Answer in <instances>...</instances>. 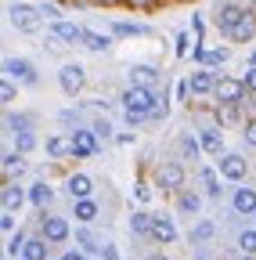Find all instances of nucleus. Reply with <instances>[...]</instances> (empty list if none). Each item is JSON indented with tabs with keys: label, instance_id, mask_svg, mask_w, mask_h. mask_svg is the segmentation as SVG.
<instances>
[{
	"label": "nucleus",
	"instance_id": "obj_1",
	"mask_svg": "<svg viewBox=\"0 0 256 260\" xmlns=\"http://www.w3.org/2000/svg\"><path fill=\"white\" fill-rule=\"evenodd\" d=\"M123 109H126V119L130 123H144L155 109V94L148 87H130L123 94Z\"/></svg>",
	"mask_w": 256,
	"mask_h": 260
},
{
	"label": "nucleus",
	"instance_id": "obj_2",
	"mask_svg": "<svg viewBox=\"0 0 256 260\" xmlns=\"http://www.w3.org/2000/svg\"><path fill=\"white\" fill-rule=\"evenodd\" d=\"M213 94L220 98V102H228V105H238L242 94H245V83H238V80H231V76H220V80L213 83Z\"/></svg>",
	"mask_w": 256,
	"mask_h": 260
},
{
	"label": "nucleus",
	"instance_id": "obj_3",
	"mask_svg": "<svg viewBox=\"0 0 256 260\" xmlns=\"http://www.w3.org/2000/svg\"><path fill=\"white\" fill-rule=\"evenodd\" d=\"M11 25H15V29H22V32L40 29V15H36V8H25V4L11 8Z\"/></svg>",
	"mask_w": 256,
	"mask_h": 260
},
{
	"label": "nucleus",
	"instance_id": "obj_4",
	"mask_svg": "<svg viewBox=\"0 0 256 260\" xmlns=\"http://www.w3.org/2000/svg\"><path fill=\"white\" fill-rule=\"evenodd\" d=\"M58 80H61V90H65V94H80L83 83H87V76H83L80 65H65V69L58 73Z\"/></svg>",
	"mask_w": 256,
	"mask_h": 260
},
{
	"label": "nucleus",
	"instance_id": "obj_5",
	"mask_svg": "<svg viewBox=\"0 0 256 260\" xmlns=\"http://www.w3.org/2000/svg\"><path fill=\"white\" fill-rule=\"evenodd\" d=\"M228 32H231L238 44H242V40H252V37H256V15H252V11H242V18H238Z\"/></svg>",
	"mask_w": 256,
	"mask_h": 260
},
{
	"label": "nucleus",
	"instance_id": "obj_6",
	"mask_svg": "<svg viewBox=\"0 0 256 260\" xmlns=\"http://www.w3.org/2000/svg\"><path fill=\"white\" fill-rule=\"evenodd\" d=\"M72 152L76 155H94L98 152V134H94V130H76L72 134Z\"/></svg>",
	"mask_w": 256,
	"mask_h": 260
},
{
	"label": "nucleus",
	"instance_id": "obj_7",
	"mask_svg": "<svg viewBox=\"0 0 256 260\" xmlns=\"http://www.w3.org/2000/svg\"><path fill=\"white\" fill-rule=\"evenodd\" d=\"M159 184L170 188V191H177L184 184V170L177 167V162H163V167H159Z\"/></svg>",
	"mask_w": 256,
	"mask_h": 260
},
{
	"label": "nucleus",
	"instance_id": "obj_8",
	"mask_svg": "<svg viewBox=\"0 0 256 260\" xmlns=\"http://www.w3.org/2000/svg\"><path fill=\"white\" fill-rule=\"evenodd\" d=\"M220 174L228 177V181H242L245 177V159L242 155H224L220 159Z\"/></svg>",
	"mask_w": 256,
	"mask_h": 260
},
{
	"label": "nucleus",
	"instance_id": "obj_9",
	"mask_svg": "<svg viewBox=\"0 0 256 260\" xmlns=\"http://www.w3.org/2000/svg\"><path fill=\"white\" fill-rule=\"evenodd\" d=\"M44 239L47 242H65L69 239V224L61 220V217H47L44 220Z\"/></svg>",
	"mask_w": 256,
	"mask_h": 260
},
{
	"label": "nucleus",
	"instance_id": "obj_10",
	"mask_svg": "<svg viewBox=\"0 0 256 260\" xmlns=\"http://www.w3.org/2000/svg\"><path fill=\"white\" fill-rule=\"evenodd\" d=\"M152 235H155L159 242H173V239H177V228H173L170 217H152Z\"/></svg>",
	"mask_w": 256,
	"mask_h": 260
},
{
	"label": "nucleus",
	"instance_id": "obj_11",
	"mask_svg": "<svg viewBox=\"0 0 256 260\" xmlns=\"http://www.w3.org/2000/svg\"><path fill=\"white\" fill-rule=\"evenodd\" d=\"M25 199H29V195H25L18 184H8V188H0V203H4V210H8V213H11V210H18Z\"/></svg>",
	"mask_w": 256,
	"mask_h": 260
},
{
	"label": "nucleus",
	"instance_id": "obj_12",
	"mask_svg": "<svg viewBox=\"0 0 256 260\" xmlns=\"http://www.w3.org/2000/svg\"><path fill=\"white\" fill-rule=\"evenodd\" d=\"M4 69H8L11 76L25 80V83H36V73H33V65H29V61H22V58H11V61H4Z\"/></svg>",
	"mask_w": 256,
	"mask_h": 260
},
{
	"label": "nucleus",
	"instance_id": "obj_13",
	"mask_svg": "<svg viewBox=\"0 0 256 260\" xmlns=\"http://www.w3.org/2000/svg\"><path fill=\"white\" fill-rule=\"evenodd\" d=\"M22 260H47V239H25L22 242Z\"/></svg>",
	"mask_w": 256,
	"mask_h": 260
},
{
	"label": "nucleus",
	"instance_id": "obj_14",
	"mask_svg": "<svg viewBox=\"0 0 256 260\" xmlns=\"http://www.w3.org/2000/svg\"><path fill=\"white\" fill-rule=\"evenodd\" d=\"M80 32H83V29H80V25H69V22H54V25H51V37H54V40H65V44H76Z\"/></svg>",
	"mask_w": 256,
	"mask_h": 260
},
{
	"label": "nucleus",
	"instance_id": "obj_15",
	"mask_svg": "<svg viewBox=\"0 0 256 260\" xmlns=\"http://www.w3.org/2000/svg\"><path fill=\"white\" fill-rule=\"evenodd\" d=\"M235 210L238 213H249V217L256 213V191L252 188H238L235 191Z\"/></svg>",
	"mask_w": 256,
	"mask_h": 260
},
{
	"label": "nucleus",
	"instance_id": "obj_16",
	"mask_svg": "<svg viewBox=\"0 0 256 260\" xmlns=\"http://www.w3.org/2000/svg\"><path fill=\"white\" fill-rule=\"evenodd\" d=\"M213 83H216V76H213V73H206V69H202V73H195V76L188 80V87L195 90V94H209V90H213Z\"/></svg>",
	"mask_w": 256,
	"mask_h": 260
},
{
	"label": "nucleus",
	"instance_id": "obj_17",
	"mask_svg": "<svg viewBox=\"0 0 256 260\" xmlns=\"http://www.w3.org/2000/svg\"><path fill=\"white\" fill-rule=\"evenodd\" d=\"M90 188H94V184H90L87 174H72V177H69V191L76 195V199H90Z\"/></svg>",
	"mask_w": 256,
	"mask_h": 260
},
{
	"label": "nucleus",
	"instance_id": "obj_18",
	"mask_svg": "<svg viewBox=\"0 0 256 260\" xmlns=\"http://www.w3.org/2000/svg\"><path fill=\"white\" fill-rule=\"evenodd\" d=\"M80 40H83V47H90V51H108V37H101V32H80Z\"/></svg>",
	"mask_w": 256,
	"mask_h": 260
},
{
	"label": "nucleus",
	"instance_id": "obj_19",
	"mask_svg": "<svg viewBox=\"0 0 256 260\" xmlns=\"http://www.w3.org/2000/svg\"><path fill=\"white\" fill-rule=\"evenodd\" d=\"M199 148H202V152H220V148H224V138L216 134V130H202Z\"/></svg>",
	"mask_w": 256,
	"mask_h": 260
},
{
	"label": "nucleus",
	"instance_id": "obj_20",
	"mask_svg": "<svg viewBox=\"0 0 256 260\" xmlns=\"http://www.w3.org/2000/svg\"><path fill=\"white\" fill-rule=\"evenodd\" d=\"M36 148V138H33V130H18V134H15V152H33Z\"/></svg>",
	"mask_w": 256,
	"mask_h": 260
},
{
	"label": "nucleus",
	"instance_id": "obj_21",
	"mask_svg": "<svg viewBox=\"0 0 256 260\" xmlns=\"http://www.w3.org/2000/svg\"><path fill=\"white\" fill-rule=\"evenodd\" d=\"M238 18H242V8H238V4H224V8H220V25H224V29H231Z\"/></svg>",
	"mask_w": 256,
	"mask_h": 260
},
{
	"label": "nucleus",
	"instance_id": "obj_22",
	"mask_svg": "<svg viewBox=\"0 0 256 260\" xmlns=\"http://www.w3.org/2000/svg\"><path fill=\"white\" fill-rule=\"evenodd\" d=\"M155 83V69L152 65H137L134 69V87H152Z\"/></svg>",
	"mask_w": 256,
	"mask_h": 260
},
{
	"label": "nucleus",
	"instance_id": "obj_23",
	"mask_svg": "<svg viewBox=\"0 0 256 260\" xmlns=\"http://www.w3.org/2000/svg\"><path fill=\"white\" fill-rule=\"evenodd\" d=\"M76 217H80L83 224H90L94 217H98V206H94L90 199H76Z\"/></svg>",
	"mask_w": 256,
	"mask_h": 260
},
{
	"label": "nucleus",
	"instance_id": "obj_24",
	"mask_svg": "<svg viewBox=\"0 0 256 260\" xmlns=\"http://www.w3.org/2000/svg\"><path fill=\"white\" fill-rule=\"evenodd\" d=\"M25 170V159H22V152H11L8 159H4V174H11V177H18Z\"/></svg>",
	"mask_w": 256,
	"mask_h": 260
},
{
	"label": "nucleus",
	"instance_id": "obj_25",
	"mask_svg": "<svg viewBox=\"0 0 256 260\" xmlns=\"http://www.w3.org/2000/svg\"><path fill=\"white\" fill-rule=\"evenodd\" d=\"M195 58L199 61H206V65H220V61H228V51H195Z\"/></svg>",
	"mask_w": 256,
	"mask_h": 260
},
{
	"label": "nucleus",
	"instance_id": "obj_26",
	"mask_svg": "<svg viewBox=\"0 0 256 260\" xmlns=\"http://www.w3.org/2000/svg\"><path fill=\"white\" fill-rule=\"evenodd\" d=\"M29 199H33L36 206H47L51 203V188L47 184H33V188H29Z\"/></svg>",
	"mask_w": 256,
	"mask_h": 260
},
{
	"label": "nucleus",
	"instance_id": "obj_27",
	"mask_svg": "<svg viewBox=\"0 0 256 260\" xmlns=\"http://www.w3.org/2000/svg\"><path fill=\"white\" fill-rule=\"evenodd\" d=\"M69 148H72V145H69L65 138H51V141H47V155H54V159H61Z\"/></svg>",
	"mask_w": 256,
	"mask_h": 260
},
{
	"label": "nucleus",
	"instance_id": "obj_28",
	"mask_svg": "<svg viewBox=\"0 0 256 260\" xmlns=\"http://www.w3.org/2000/svg\"><path fill=\"white\" fill-rule=\"evenodd\" d=\"M238 246H242L245 256H252V253H256V232H242V235H238Z\"/></svg>",
	"mask_w": 256,
	"mask_h": 260
},
{
	"label": "nucleus",
	"instance_id": "obj_29",
	"mask_svg": "<svg viewBox=\"0 0 256 260\" xmlns=\"http://www.w3.org/2000/svg\"><path fill=\"white\" fill-rule=\"evenodd\" d=\"M130 228L137 235H144V232H152V217L148 213H134V220H130Z\"/></svg>",
	"mask_w": 256,
	"mask_h": 260
},
{
	"label": "nucleus",
	"instance_id": "obj_30",
	"mask_svg": "<svg viewBox=\"0 0 256 260\" xmlns=\"http://www.w3.org/2000/svg\"><path fill=\"white\" fill-rule=\"evenodd\" d=\"M180 210H184V213H195V210H199V195L184 191V195H180Z\"/></svg>",
	"mask_w": 256,
	"mask_h": 260
},
{
	"label": "nucleus",
	"instance_id": "obj_31",
	"mask_svg": "<svg viewBox=\"0 0 256 260\" xmlns=\"http://www.w3.org/2000/svg\"><path fill=\"white\" fill-rule=\"evenodd\" d=\"M202 184H206V191H209V195H220V188H216V177H213V170H202Z\"/></svg>",
	"mask_w": 256,
	"mask_h": 260
},
{
	"label": "nucleus",
	"instance_id": "obj_32",
	"mask_svg": "<svg viewBox=\"0 0 256 260\" xmlns=\"http://www.w3.org/2000/svg\"><path fill=\"white\" fill-rule=\"evenodd\" d=\"M116 32L119 37H137V32H144L141 25H130V22H123V25H116Z\"/></svg>",
	"mask_w": 256,
	"mask_h": 260
},
{
	"label": "nucleus",
	"instance_id": "obj_33",
	"mask_svg": "<svg viewBox=\"0 0 256 260\" xmlns=\"http://www.w3.org/2000/svg\"><path fill=\"white\" fill-rule=\"evenodd\" d=\"M0 102H15V87L0 80Z\"/></svg>",
	"mask_w": 256,
	"mask_h": 260
},
{
	"label": "nucleus",
	"instance_id": "obj_34",
	"mask_svg": "<svg viewBox=\"0 0 256 260\" xmlns=\"http://www.w3.org/2000/svg\"><path fill=\"white\" fill-rule=\"evenodd\" d=\"M242 83H245V90H252V94H256V65H249V73H245V80H242Z\"/></svg>",
	"mask_w": 256,
	"mask_h": 260
},
{
	"label": "nucleus",
	"instance_id": "obj_35",
	"mask_svg": "<svg viewBox=\"0 0 256 260\" xmlns=\"http://www.w3.org/2000/svg\"><path fill=\"white\" fill-rule=\"evenodd\" d=\"M191 235H195V239H209V235H213V224H209V220H206V224H199Z\"/></svg>",
	"mask_w": 256,
	"mask_h": 260
},
{
	"label": "nucleus",
	"instance_id": "obj_36",
	"mask_svg": "<svg viewBox=\"0 0 256 260\" xmlns=\"http://www.w3.org/2000/svg\"><path fill=\"white\" fill-rule=\"evenodd\" d=\"M180 148H184V155H188V159H191V155H199V145L191 141V138H184V141H180Z\"/></svg>",
	"mask_w": 256,
	"mask_h": 260
},
{
	"label": "nucleus",
	"instance_id": "obj_37",
	"mask_svg": "<svg viewBox=\"0 0 256 260\" xmlns=\"http://www.w3.org/2000/svg\"><path fill=\"white\" fill-rule=\"evenodd\" d=\"M245 141H249V145H256V119H252V123H245Z\"/></svg>",
	"mask_w": 256,
	"mask_h": 260
},
{
	"label": "nucleus",
	"instance_id": "obj_38",
	"mask_svg": "<svg viewBox=\"0 0 256 260\" xmlns=\"http://www.w3.org/2000/svg\"><path fill=\"white\" fill-rule=\"evenodd\" d=\"M191 29H195V37H202V29H206V25H202V18H199V15L191 18Z\"/></svg>",
	"mask_w": 256,
	"mask_h": 260
},
{
	"label": "nucleus",
	"instance_id": "obj_39",
	"mask_svg": "<svg viewBox=\"0 0 256 260\" xmlns=\"http://www.w3.org/2000/svg\"><path fill=\"white\" fill-rule=\"evenodd\" d=\"M126 4H130V8H152L155 0H126Z\"/></svg>",
	"mask_w": 256,
	"mask_h": 260
},
{
	"label": "nucleus",
	"instance_id": "obj_40",
	"mask_svg": "<svg viewBox=\"0 0 256 260\" xmlns=\"http://www.w3.org/2000/svg\"><path fill=\"white\" fill-rule=\"evenodd\" d=\"M61 260H83L80 253H65V256H61Z\"/></svg>",
	"mask_w": 256,
	"mask_h": 260
},
{
	"label": "nucleus",
	"instance_id": "obj_41",
	"mask_svg": "<svg viewBox=\"0 0 256 260\" xmlns=\"http://www.w3.org/2000/svg\"><path fill=\"white\" fill-rule=\"evenodd\" d=\"M98 4H116V0H98Z\"/></svg>",
	"mask_w": 256,
	"mask_h": 260
},
{
	"label": "nucleus",
	"instance_id": "obj_42",
	"mask_svg": "<svg viewBox=\"0 0 256 260\" xmlns=\"http://www.w3.org/2000/svg\"><path fill=\"white\" fill-rule=\"evenodd\" d=\"M148 260H166V256H148Z\"/></svg>",
	"mask_w": 256,
	"mask_h": 260
},
{
	"label": "nucleus",
	"instance_id": "obj_43",
	"mask_svg": "<svg viewBox=\"0 0 256 260\" xmlns=\"http://www.w3.org/2000/svg\"><path fill=\"white\" fill-rule=\"evenodd\" d=\"M252 220H256V213H252Z\"/></svg>",
	"mask_w": 256,
	"mask_h": 260
},
{
	"label": "nucleus",
	"instance_id": "obj_44",
	"mask_svg": "<svg viewBox=\"0 0 256 260\" xmlns=\"http://www.w3.org/2000/svg\"><path fill=\"white\" fill-rule=\"evenodd\" d=\"M245 260H252V256H245Z\"/></svg>",
	"mask_w": 256,
	"mask_h": 260
},
{
	"label": "nucleus",
	"instance_id": "obj_45",
	"mask_svg": "<svg viewBox=\"0 0 256 260\" xmlns=\"http://www.w3.org/2000/svg\"><path fill=\"white\" fill-rule=\"evenodd\" d=\"M252 4H256V0H252Z\"/></svg>",
	"mask_w": 256,
	"mask_h": 260
}]
</instances>
